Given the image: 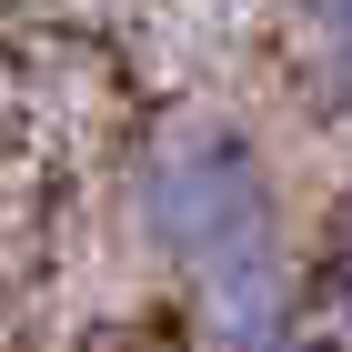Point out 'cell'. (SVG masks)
I'll use <instances>...</instances> for the list:
<instances>
[{
  "instance_id": "obj_1",
  "label": "cell",
  "mask_w": 352,
  "mask_h": 352,
  "mask_svg": "<svg viewBox=\"0 0 352 352\" xmlns=\"http://www.w3.org/2000/svg\"><path fill=\"white\" fill-rule=\"evenodd\" d=\"M131 212H141V242L162 252L182 282H201L212 312L282 302V191H272V162L232 121L171 131L141 162Z\"/></svg>"
},
{
  "instance_id": "obj_2",
  "label": "cell",
  "mask_w": 352,
  "mask_h": 352,
  "mask_svg": "<svg viewBox=\"0 0 352 352\" xmlns=\"http://www.w3.org/2000/svg\"><path fill=\"white\" fill-rule=\"evenodd\" d=\"M302 60H312L322 101L352 111V0H302Z\"/></svg>"
},
{
  "instance_id": "obj_3",
  "label": "cell",
  "mask_w": 352,
  "mask_h": 352,
  "mask_svg": "<svg viewBox=\"0 0 352 352\" xmlns=\"http://www.w3.org/2000/svg\"><path fill=\"white\" fill-rule=\"evenodd\" d=\"M212 352H312L292 332V312H282V302H252V312H221V342Z\"/></svg>"
},
{
  "instance_id": "obj_4",
  "label": "cell",
  "mask_w": 352,
  "mask_h": 352,
  "mask_svg": "<svg viewBox=\"0 0 352 352\" xmlns=\"http://www.w3.org/2000/svg\"><path fill=\"white\" fill-rule=\"evenodd\" d=\"M0 10H21V0H0Z\"/></svg>"
}]
</instances>
